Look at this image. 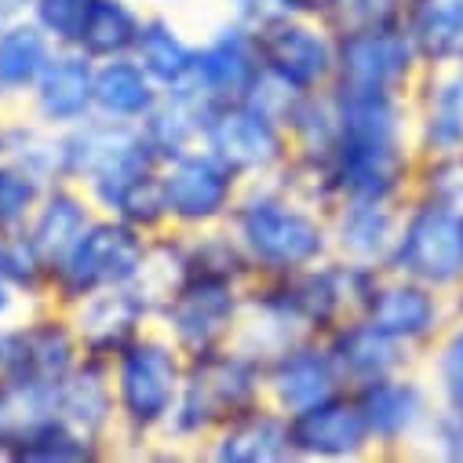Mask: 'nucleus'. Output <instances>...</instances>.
Returning <instances> with one entry per match:
<instances>
[{"instance_id": "f257e3e1", "label": "nucleus", "mask_w": 463, "mask_h": 463, "mask_svg": "<svg viewBox=\"0 0 463 463\" xmlns=\"http://www.w3.org/2000/svg\"><path fill=\"white\" fill-rule=\"evenodd\" d=\"M339 99V139L328 157L332 186L343 197L405 204L416 179L412 99Z\"/></svg>"}, {"instance_id": "f03ea898", "label": "nucleus", "mask_w": 463, "mask_h": 463, "mask_svg": "<svg viewBox=\"0 0 463 463\" xmlns=\"http://www.w3.org/2000/svg\"><path fill=\"white\" fill-rule=\"evenodd\" d=\"M263 402V362L238 343L186 358V376L154 459H197L204 441L238 412Z\"/></svg>"}, {"instance_id": "7ed1b4c3", "label": "nucleus", "mask_w": 463, "mask_h": 463, "mask_svg": "<svg viewBox=\"0 0 463 463\" xmlns=\"http://www.w3.org/2000/svg\"><path fill=\"white\" fill-rule=\"evenodd\" d=\"M226 226L234 230L260 278H281L332 256L328 212L296 197L278 179L245 183Z\"/></svg>"}, {"instance_id": "20e7f679", "label": "nucleus", "mask_w": 463, "mask_h": 463, "mask_svg": "<svg viewBox=\"0 0 463 463\" xmlns=\"http://www.w3.org/2000/svg\"><path fill=\"white\" fill-rule=\"evenodd\" d=\"M109 376L118 398V456L154 459L183 391L186 354L150 325L109 362Z\"/></svg>"}, {"instance_id": "39448f33", "label": "nucleus", "mask_w": 463, "mask_h": 463, "mask_svg": "<svg viewBox=\"0 0 463 463\" xmlns=\"http://www.w3.org/2000/svg\"><path fill=\"white\" fill-rule=\"evenodd\" d=\"M150 249V234L128 226L125 219L95 215L91 226L77 238V245L52 267L48 274V303L73 307L91 292L136 285L143 260Z\"/></svg>"}, {"instance_id": "423d86ee", "label": "nucleus", "mask_w": 463, "mask_h": 463, "mask_svg": "<svg viewBox=\"0 0 463 463\" xmlns=\"http://www.w3.org/2000/svg\"><path fill=\"white\" fill-rule=\"evenodd\" d=\"M19 328H23V358H19V373L8 383V394L23 423L55 412V387L73 373L84 351L70 314L55 303H37L30 314H23Z\"/></svg>"}, {"instance_id": "0eeeda50", "label": "nucleus", "mask_w": 463, "mask_h": 463, "mask_svg": "<svg viewBox=\"0 0 463 463\" xmlns=\"http://www.w3.org/2000/svg\"><path fill=\"white\" fill-rule=\"evenodd\" d=\"M423 62L405 26L335 33L332 91L343 99H412Z\"/></svg>"}, {"instance_id": "6e6552de", "label": "nucleus", "mask_w": 463, "mask_h": 463, "mask_svg": "<svg viewBox=\"0 0 463 463\" xmlns=\"http://www.w3.org/2000/svg\"><path fill=\"white\" fill-rule=\"evenodd\" d=\"M387 270L416 278L438 292L463 288V212L409 197Z\"/></svg>"}, {"instance_id": "1a4fd4ad", "label": "nucleus", "mask_w": 463, "mask_h": 463, "mask_svg": "<svg viewBox=\"0 0 463 463\" xmlns=\"http://www.w3.org/2000/svg\"><path fill=\"white\" fill-rule=\"evenodd\" d=\"M245 288L219 278L190 274L154 314V325L179 346L186 358L234 343L241 325Z\"/></svg>"}, {"instance_id": "9d476101", "label": "nucleus", "mask_w": 463, "mask_h": 463, "mask_svg": "<svg viewBox=\"0 0 463 463\" xmlns=\"http://www.w3.org/2000/svg\"><path fill=\"white\" fill-rule=\"evenodd\" d=\"M241 186L245 179L204 146H194L161 165V197L168 226L183 230V234L226 222Z\"/></svg>"}, {"instance_id": "9b49d317", "label": "nucleus", "mask_w": 463, "mask_h": 463, "mask_svg": "<svg viewBox=\"0 0 463 463\" xmlns=\"http://www.w3.org/2000/svg\"><path fill=\"white\" fill-rule=\"evenodd\" d=\"M201 146L226 161L245 183L274 179L292 157L285 125L245 99L212 106Z\"/></svg>"}, {"instance_id": "f8f14e48", "label": "nucleus", "mask_w": 463, "mask_h": 463, "mask_svg": "<svg viewBox=\"0 0 463 463\" xmlns=\"http://www.w3.org/2000/svg\"><path fill=\"white\" fill-rule=\"evenodd\" d=\"M263 73L292 91H325L335 77V30L317 15H285L256 33Z\"/></svg>"}, {"instance_id": "ddd939ff", "label": "nucleus", "mask_w": 463, "mask_h": 463, "mask_svg": "<svg viewBox=\"0 0 463 463\" xmlns=\"http://www.w3.org/2000/svg\"><path fill=\"white\" fill-rule=\"evenodd\" d=\"M362 317H369L380 332H387L391 339L409 346V351H420V346L434 343L445 332L449 303H445V292L416 278L383 270L362 307Z\"/></svg>"}, {"instance_id": "4468645a", "label": "nucleus", "mask_w": 463, "mask_h": 463, "mask_svg": "<svg viewBox=\"0 0 463 463\" xmlns=\"http://www.w3.org/2000/svg\"><path fill=\"white\" fill-rule=\"evenodd\" d=\"M346 383L328 354V346L321 335L299 339L285 346L281 354L263 362V402L285 412L288 420L343 394Z\"/></svg>"}, {"instance_id": "2eb2a0df", "label": "nucleus", "mask_w": 463, "mask_h": 463, "mask_svg": "<svg viewBox=\"0 0 463 463\" xmlns=\"http://www.w3.org/2000/svg\"><path fill=\"white\" fill-rule=\"evenodd\" d=\"M260 73H263V66H260L256 33L222 15L204 37H197V66H194V80L186 88H194L212 106L238 102L252 91Z\"/></svg>"}, {"instance_id": "dca6fc26", "label": "nucleus", "mask_w": 463, "mask_h": 463, "mask_svg": "<svg viewBox=\"0 0 463 463\" xmlns=\"http://www.w3.org/2000/svg\"><path fill=\"white\" fill-rule=\"evenodd\" d=\"M66 314L73 321L84 358L99 362H113L136 335H143L154 325V307L136 285L91 292L80 303L66 307Z\"/></svg>"}, {"instance_id": "f3484780", "label": "nucleus", "mask_w": 463, "mask_h": 463, "mask_svg": "<svg viewBox=\"0 0 463 463\" xmlns=\"http://www.w3.org/2000/svg\"><path fill=\"white\" fill-rule=\"evenodd\" d=\"M292 449L296 463H354L376 452L351 391L292 416Z\"/></svg>"}, {"instance_id": "a211bd4d", "label": "nucleus", "mask_w": 463, "mask_h": 463, "mask_svg": "<svg viewBox=\"0 0 463 463\" xmlns=\"http://www.w3.org/2000/svg\"><path fill=\"white\" fill-rule=\"evenodd\" d=\"M351 394L358 398V409L365 416L376 452H394V449L420 441V434L427 430V423L434 416L427 387L416 376H409V369L373 380Z\"/></svg>"}, {"instance_id": "6ab92c4d", "label": "nucleus", "mask_w": 463, "mask_h": 463, "mask_svg": "<svg viewBox=\"0 0 463 463\" xmlns=\"http://www.w3.org/2000/svg\"><path fill=\"white\" fill-rule=\"evenodd\" d=\"M23 109L59 132L88 121L95 113V59L80 48H55Z\"/></svg>"}, {"instance_id": "aec40b11", "label": "nucleus", "mask_w": 463, "mask_h": 463, "mask_svg": "<svg viewBox=\"0 0 463 463\" xmlns=\"http://www.w3.org/2000/svg\"><path fill=\"white\" fill-rule=\"evenodd\" d=\"M204 463H296L292 420L260 402L234 420H226L201 449Z\"/></svg>"}, {"instance_id": "412c9836", "label": "nucleus", "mask_w": 463, "mask_h": 463, "mask_svg": "<svg viewBox=\"0 0 463 463\" xmlns=\"http://www.w3.org/2000/svg\"><path fill=\"white\" fill-rule=\"evenodd\" d=\"M321 339L328 346V354H332V362H335L346 391H358V387H365L373 380L405 373L412 365V351H409V346H402L398 339H391L387 332H380L362 314L339 321Z\"/></svg>"}, {"instance_id": "4be33fe9", "label": "nucleus", "mask_w": 463, "mask_h": 463, "mask_svg": "<svg viewBox=\"0 0 463 463\" xmlns=\"http://www.w3.org/2000/svg\"><path fill=\"white\" fill-rule=\"evenodd\" d=\"M398 226H402V204L343 197L328 208L332 256L387 270V260L398 241Z\"/></svg>"}, {"instance_id": "5701e85b", "label": "nucleus", "mask_w": 463, "mask_h": 463, "mask_svg": "<svg viewBox=\"0 0 463 463\" xmlns=\"http://www.w3.org/2000/svg\"><path fill=\"white\" fill-rule=\"evenodd\" d=\"M55 416L118 456V398H113L109 362L80 358L55 387Z\"/></svg>"}, {"instance_id": "b1692460", "label": "nucleus", "mask_w": 463, "mask_h": 463, "mask_svg": "<svg viewBox=\"0 0 463 463\" xmlns=\"http://www.w3.org/2000/svg\"><path fill=\"white\" fill-rule=\"evenodd\" d=\"M99 215V208L91 204V197L84 194V186L77 183H52L41 197V204L33 208L23 238L30 241V249L41 256V263L52 267L77 245V238L91 226V219Z\"/></svg>"}, {"instance_id": "393cba45", "label": "nucleus", "mask_w": 463, "mask_h": 463, "mask_svg": "<svg viewBox=\"0 0 463 463\" xmlns=\"http://www.w3.org/2000/svg\"><path fill=\"white\" fill-rule=\"evenodd\" d=\"M299 339H310V332L303 328L299 314L285 299L281 285L274 278H256L245 288V307H241V325H238L234 343L252 358L267 362Z\"/></svg>"}, {"instance_id": "a878e982", "label": "nucleus", "mask_w": 463, "mask_h": 463, "mask_svg": "<svg viewBox=\"0 0 463 463\" xmlns=\"http://www.w3.org/2000/svg\"><path fill=\"white\" fill-rule=\"evenodd\" d=\"M139 143H143L139 125L109 121V118L91 113L88 121H80L73 128H62V179L77 183V186H88L95 175L113 168Z\"/></svg>"}, {"instance_id": "bb28decb", "label": "nucleus", "mask_w": 463, "mask_h": 463, "mask_svg": "<svg viewBox=\"0 0 463 463\" xmlns=\"http://www.w3.org/2000/svg\"><path fill=\"white\" fill-rule=\"evenodd\" d=\"M420 109L412 113L416 154H449L463 146V66L423 70Z\"/></svg>"}, {"instance_id": "cd10ccee", "label": "nucleus", "mask_w": 463, "mask_h": 463, "mask_svg": "<svg viewBox=\"0 0 463 463\" xmlns=\"http://www.w3.org/2000/svg\"><path fill=\"white\" fill-rule=\"evenodd\" d=\"M132 59L146 70V77L161 91H179L194 80L197 66V37L175 19V12H146Z\"/></svg>"}, {"instance_id": "c85d7f7f", "label": "nucleus", "mask_w": 463, "mask_h": 463, "mask_svg": "<svg viewBox=\"0 0 463 463\" xmlns=\"http://www.w3.org/2000/svg\"><path fill=\"white\" fill-rule=\"evenodd\" d=\"M55 44L30 15H12L0 26V113L23 109Z\"/></svg>"}, {"instance_id": "c756f323", "label": "nucleus", "mask_w": 463, "mask_h": 463, "mask_svg": "<svg viewBox=\"0 0 463 463\" xmlns=\"http://www.w3.org/2000/svg\"><path fill=\"white\" fill-rule=\"evenodd\" d=\"M109 456L113 452L106 445L84 438L55 412L23 420L5 449L8 463H95V459H109Z\"/></svg>"}, {"instance_id": "7c9ffc66", "label": "nucleus", "mask_w": 463, "mask_h": 463, "mask_svg": "<svg viewBox=\"0 0 463 463\" xmlns=\"http://www.w3.org/2000/svg\"><path fill=\"white\" fill-rule=\"evenodd\" d=\"M212 102L201 99L194 88H179V91H161L157 106L146 113V121L139 125L143 139L150 143V150L165 161L201 146L204 139V125H208Z\"/></svg>"}, {"instance_id": "2f4dec72", "label": "nucleus", "mask_w": 463, "mask_h": 463, "mask_svg": "<svg viewBox=\"0 0 463 463\" xmlns=\"http://www.w3.org/2000/svg\"><path fill=\"white\" fill-rule=\"evenodd\" d=\"M402 26L423 70L463 66V0H412Z\"/></svg>"}, {"instance_id": "473e14b6", "label": "nucleus", "mask_w": 463, "mask_h": 463, "mask_svg": "<svg viewBox=\"0 0 463 463\" xmlns=\"http://www.w3.org/2000/svg\"><path fill=\"white\" fill-rule=\"evenodd\" d=\"M157 99H161V88L146 77V70L132 55L95 62V113L99 118L143 125L146 113L157 106Z\"/></svg>"}, {"instance_id": "72a5a7b5", "label": "nucleus", "mask_w": 463, "mask_h": 463, "mask_svg": "<svg viewBox=\"0 0 463 463\" xmlns=\"http://www.w3.org/2000/svg\"><path fill=\"white\" fill-rule=\"evenodd\" d=\"M281 125L288 132L292 157L328 165V157L335 150V139H339V99H335V91L332 88L299 91Z\"/></svg>"}, {"instance_id": "f704fd0d", "label": "nucleus", "mask_w": 463, "mask_h": 463, "mask_svg": "<svg viewBox=\"0 0 463 463\" xmlns=\"http://www.w3.org/2000/svg\"><path fill=\"white\" fill-rule=\"evenodd\" d=\"M143 19H146V12L136 0H91V12L84 19L77 48L95 62L132 55Z\"/></svg>"}, {"instance_id": "c9c22d12", "label": "nucleus", "mask_w": 463, "mask_h": 463, "mask_svg": "<svg viewBox=\"0 0 463 463\" xmlns=\"http://www.w3.org/2000/svg\"><path fill=\"white\" fill-rule=\"evenodd\" d=\"M5 157L37 175L44 186L62 183V132L30 113H5Z\"/></svg>"}, {"instance_id": "e433bc0d", "label": "nucleus", "mask_w": 463, "mask_h": 463, "mask_svg": "<svg viewBox=\"0 0 463 463\" xmlns=\"http://www.w3.org/2000/svg\"><path fill=\"white\" fill-rule=\"evenodd\" d=\"M186 249H190V274L219 278V281L241 285V288H249L260 278L249 252L241 249V241L234 238V230H230L226 222L186 234Z\"/></svg>"}, {"instance_id": "4c0bfd02", "label": "nucleus", "mask_w": 463, "mask_h": 463, "mask_svg": "<svg viewBox=\"0 0 463 463\" xmlns=\"http://www.w3.org/2000/svg\"><path fill=\"white\" fill-rule=\"evenodd\" d=\"M190 278V249H186V234L175 226H165L157 234H150V249L143 260V270L136 278V288L146 296V303L157 307Z\"/></svg>"}, {"instance_id": "58836bf2", "label": "nucleus", "mask_w": 463, "mask_h": 463, "mask_svg": "<svg viewBox=\"0 0 463 463\" xmlns=\"http://www.w3.org/2000/svg\"><path fill=\"white\" fill-rule=\"evenodd\" d=\"M412 197L463 212V146L449 154H427L416 165Z\"/></svg>"}, {"instance_id": "ea45409f", "label": "nucleus", "mask_w": 463, "mask_h": 463, "mask_svg": "<svg viewBox=\"0 0 463 463\" xmlns=\"http://www.w3.org/2000/svg\"><path fill=\"white\" fill-rule=\"evenodd\" d=\"M44 190L48 186L37 175H30L8 157H0V230L5 234H23Z\"/></svg>"}, {"instance_id": "a19ab883", "label": "nucleus", "mask_w": 463, "mask_h": 463, "mask_svg": "<svg viewBox=\"0 0 463 463\" xmlns=\"http://www.w3.org/2000/svg\"><path fill=\"white\" fill-rule=\"evenodd\" d=\"M434 387L441 409L463 416V321H452L434 346Z\"/></svg>"}, {"instance_id": "79ce46f5", "label": "nucleus", "mask_w": 463, "mask_h": 463, "mask_svg": "<svg viewBox=\"0 0 463 463\" xmlns=\"http://www.w3.org/2000/svg\"><path fill=\"white\" fill-rule=\"evenodd\" d=\"M409 5L412 0H335V8L328 12V26L335 33L402 26Z\"/></svg>"}, {"instance_id": "37998d69", "label": "nucleus", "mask_w": 463, "mask_h": 463, "mask_svg": "<svg viewBox=\"0 0 463 463\" xmlns=\"http://www.w3.org/2000/svg\"><path fill=\"white\" fill-rule=\"evenodd\" d=\"M88 12L91 0H33L26 15L48 33L55 48H77Z\"/></svg>"}, {"instance_id": "c03bdc74", "label": "nucleus", "mask_w": 463, "mask_h": 463, "mask_svg": "<svg viewBox=\"0 0 463 463\" xmlns=\"http://www.w3.org/2000/svg\"><path fill=\"white\" fill-rule=\"evenodd\" d=\"M222 5V15L226 19H234L238 26L260 33L263 26L285 19V15H296L292 8V0H219Z\"/></svg>"}, {"instance_id": "a18cd8bd", "label": "nucleus", "mask_w": 463, "mask_h": 463, "mask_svg": "<svg viewBox=\"0 0 463 463\" xmlns=\"http://www.w3.org/2000/svg\"><path fill=\"white\" fill-rule=\"evenodd\" d=\"M19 321L0 325V383H5V387L19 373V358H23V328H19Z\"/></svg>"}, {"instance_id": "49530a36", "label": "nucleus", "mask_w": 463, "mask_h": 463, "mask_svg": "<svg viewBox=\"0 0 463 463\" xmlns=\"http://www.w3.org/2000/svg\"><path fill=\"white\" fill-rule=\"evenodd\" d=\"M37 303L15 285V281H8L5 274H0V325H8V321H19L23 314H30Z\"/></svg>"}, {"instance_id": "de8ad7c7", "label": "nucleus", "mask_w": 463, "mask_h": 463, "mask_svg": "<svg viewBox=\"0 0 463 463\" xmlns=\"http://www.w3.org/2000/svg\"><path fill=\"white\" fill-rule=\"evenodd\" d=\"M15 427H19L15 402H12L8 387L0 383V459H5V449H8V441H12V434H15Z\"/></svg>"}, {"instance_id": "09e8293b", "label": "nucleus", "mask_w": 463, "mask_h": 463, "mask_svg": "<svg viewBox=\"0 0 463 463\" xmlns=\"http://www.w3.org/2000/svg\"><path fill=\"white\" fill-rule=\"evenodd\" d=\"M296 15H317V19H328V12L335 8V0H292Z\"/></svg>"}, {"instance_id": "8fccbe9b", "label": "nucleus", "mask_w": 463, "mask_h": 463, "mask_svg": "<svg viewBox=\"0 0 463 463\" xmlns=\"http://www.w3.org/2000/svg\"><path fill=\"white\" fill-rule=\"evenodd\" d=\"M143 12H179L186 0H136Z\"/></svg>"}, {"instance_id": "3c124183", "label": "nucleus", "mask_w": 463, "mask_h": 463, "mask_svg": "<svg viewBox=\"0 0 463 463\" xmlns=\"http://www.w3.org/2000/svg\"><path fill=\"white\" fill-rule=\"evenodd\" d=\"M30 5H33V0H0V8L12 12V15H26V12H30Z\"/></svg>"}, {"instance_id": "603ef678", "label": "nucleus", "mask_w": 463, "mask_h": 463, "mask_svg": "<svg viewBox=\"0 0 463 463\" xmlns=\"http://www.w3.org/2000/svg\"><path fill=\"white\" fill-rule=\"evenodd\" d=\"M12 238L15 234H5V230H0V274H5V263H8V252H12Z\"/></svg>"}, {"instance_id": "864d4df0", "label": "nucleus", "mask_w": 463, "mask_h": 463, "mask_svg": "<svg viewBox=\"0 0 463 463\" xmlns=\"http://www.w3.org/2000/svg\"><path fill=\"white\" fill-rule=\"evenodd\" d=\"M0 157H5V113H0Z\"/></svg>"}, {"instance_id": "5fc2aeb1", "label": "nucleus", "mask_w": 463, "mask_h": 463, "mask_svg": "<svg viewBox=\"0 0 463 463\" xmlns=\"http://www.w3.org/2000/svg\"><path fill=\"white\" fill-rule=\"evenodd\" d=\"M8 19H12V12H5V8H0V26H5Z\"/></svg>"}]
</instances>
